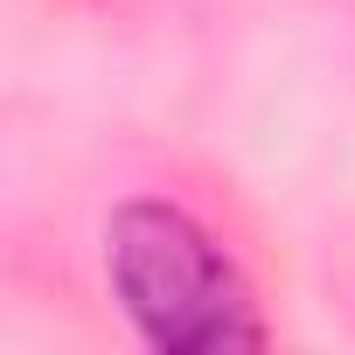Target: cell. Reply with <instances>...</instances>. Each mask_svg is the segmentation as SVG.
<instances>
[{
	"label": "cell",
	"instance_id": "cell-1",
	"mask_svg": "<svg viewBox=\"0 0 355 355\" xmlns=\"http://www.w3.org/2000/svg\"><path fill=\"white\" fill-rule=\"evenodd\" d=\"M105 279L139 341L160 355H223L265 341L244 272L182 202L160 196L119 202L105 223Z\"/></svg>",
	"mask_w": 355,
	"mask_h": 355
}]
</instances>
